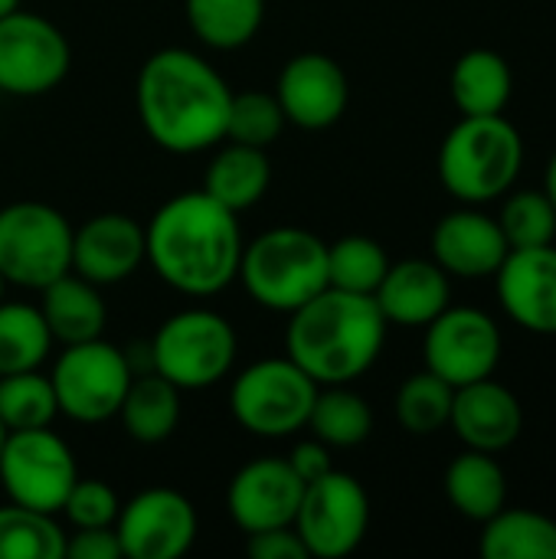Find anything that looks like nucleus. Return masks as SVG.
Returning a JSON list of instances; mask_svg holds the SVG:
<instances>
[{"mask_svg":"<svg viewBox=\"0 0 556 559\" xmlns=\"http://www.w3.org/2000/svg\"><path fill=\"white\" fill-rule=\"evenodd\" d=\"M147 265L180 295L210 298L239 275L242 229L233 210L203 190L177 193L161 203L144 226Z\"/></svg>","mask_w":556,"mask_h":559,"instance_id":"f257e3e1","label":"nucleus"},{"mask_svg":"<svg viewBox=\"0 0 556 559\" xmlns=\"http://www.w3.org/2000/svg\"><path fill=\"white\" fill-rule=\"evenodd\" d=\"M233 88L203 56L167 46L144 59L134 105L147 138L170 154H200L226 138Z\"/></svg>","mask_w":556,"mask_h":559,"instance_id":"f03ea898","label":"nucleus"},{"mask_svg":"<svg viewBox=\"0 0 556 559\" xmlns=\"http://www.w3.org/2000/svg\"><path fill=\"white\" fill-rule=\"evenodd\" d=\"M285 357H292L318 386L360 380L387 344V318L374 295L324 288L288 314Z\"/></svg>","mask_w":556,"mask_h":559,"instance_id":"7ed1b4c3","label":"nucleus"},{"mask_svg":"<svg viewBox=\"0 0 556 559\" xmlns=\"http://www.w3.org/2000/svg\"><path fill=\"white\" fill-rule=\"evenodd\" d=\"M521 167L524 138L505 115H462L436 157L442 187L465 206L511 193Z\"/></svg>","mask_w":556,"mask_h":559,"instance_id":"20e7f679","label":"nucleus"},{"mask_svg":"<svg viewBox=\"0 0 556 559\" xmlns=\"http://www.w3.org/2000/svg\"><path fill=\"white\" fill-rule=\"evenodd\" d=\"M246 295L269 311L292 314L328 288V242L301 226H275L242 246Z\"/></svg>","mask_w":556,"mask_h":559,"instance_id":"39448f33","label":"nucleus"},{"mask_svg":"<svg viewBox=\"0 0 556 559\" xmlns=\"http://www.w3.org/2000/svg\"><path fill=\"white\" fill-rule=\"evenodd\" d=\"M318 383L292 360H256L229 386L233 419L259 439H288L308 426Z\"/></svg>","mask_w":556,"mask_h":559,"instance_id":"423d86ee","label":"nucleus"},{"mask_svg":"<svg viewBox=\"0 0 556 559\" xmlns=\"http://www.w3.org/2000/svg\"><path fill=\"white\" fill-rule=\"evenodd\" d=\"M236 331L210 308H187L170 314L151 337L154 373L170 380L180 393L220 383L236 364Z\"/></svg>","mask_w":556,"mask_h":559,"instance_id":"0eeeda50","label":"nucleus"},{"mask_svg":"<svg viewBox=\"0 0 556 559\" xmlns=\"http://www.w3.org/2000/svg\"><path fill=\"white\" fill-rule=\"evenodd\" d=\"M72 272V226L39 200L7 203L0 210V275L7 285L43 292Z\"/></svg>","mask_w":556,"mask_h":559,"instance_id":"6e6552de","label":"nucleus"},{"mask_svg":"<svg viewBox=\"0 0 556 559\" xmlns=\"http://www.w3.org/2000/svg\"><path fill=\"white\" fill-rule=\"evenodd\" d=\"M49 380L56 390L59 413L75 423L95 426V423H108L118 416V406L134 373L121 347L95 337V341L62 347Z\"/></svg>","mask_w":556,"mask_h":559,"instance_id":"1a4fd4ad","label":"nucleus"},{"mask_svg":"<svg viewBox=\"0 0 556 559\" xmlns=\"http://www.w3.org/2000/svg\"><path fill=\"white\" fill-rule=\"evenodd\" d=\"M75 478V455L49 426L7 432L0 452V485L13 504L59 514Z\"/></svg>","mask_w":556,"mask_h":559,"instance_id":"9d476101","label":"nucleus"},{"mask_svg":"<svg viewBox=\"0 0 556 559\" xmlns=\"http://www.w3.org/2000/svg\"><path fill=\"white\" fill-rule=\"evenodd\" d=\"M370 527V498L364 485L331 468L328 475L305 485L295 531L308 547V557L318 559H344L351 557Z\"/></svg>","mask_w":556,"mask_h":559,"instance_id":"9b49d317","label":"nucleus"},{"mask_svg":"<svg viewBox=\"0 0 556 559\" xmlns=\"http://www.w3.org/2000/svg\"><path fill=\"white\" fill-rule=\"evenodd\" d=\"M72 62L66 33L33 13L13 10L0 16V88L16 98H33L52 92Z\"/></svg>","mask_w":556,"mask_h":559,"instance_id":"f8f14e48","label":"nucleus"},{"mask_svg":"<svg viewBox=\"0 0 556 559\" xmlns=\"http://www.w3.org/2000/svg\"><path fill=\"white\" fill-rule=\"evenodd\" d=\"M501 331L492 314L478 308H446L426 324L423 357L426 370L452 386H465L495 377L501 364Z\"/></svg>","mask_w":556,"mask_h":559,"instance_id":"ddd939ff","label":"nucleus"},{"mask_svg":"<svg viewBox=\"0 0 556 559\" xmlns=\"http://www.w3.org/2000/svg\"><path fill=\"white\" fill-rule=\"evenodd\" d=\"M115 531L128 559H177L193 547L200 521L187 495L174 488H147L121 504Z\"/></svg>","mask_w":556,"mask_h":559,"instance_id":"4468645a","label":"nucleus"},{"mask_svg":"<svg viewBox=\"0 0 556 559\" xmlns=\"http://www.w3.org/2000/svg\"><path fill=\"white\" fill-rule=\"evenodd\" d=\"M275 98L285 111V121L305 131H324L344 118L351 82L341 62H334L331 56L298 52L282 66Z\"/></svg>","mask_w":556,"mask_h":559,"instance_id":"2eb2a0df","label":"nucleus"},{"mask_svg":"<svg viewBox=\"0 0 556 559\" xmlns=\"http://www.w3.org/2000/svg\"><path fill=\"white\" fill-rule=\"evenodd\" d=\"M305 481L292 472L288 459H256L242 465L226 488V514L242 534L295 524Z\"/></svg>","mask_w":556,"mask_h":559,"instance_id":"dca6fc26","label":"nucleus"},{"mask_svg":"<svg viewBox=\"0 0 556 559\" xmlns=\"http://www.w3.org/2000/svg\"><path fill=\"white\" fill-rule=\"evenodd\" d=\"M505 314L528 334L556 337V246L511 249L495 272Z\"/></svg>","mask_w":556,"mask_h":559,"instance_id":"f3484780","label":"nucleus"},{"mask_svg":"<svg viewBox=\"0 0 556 559\" xmlns=\"http://www.w3.org/2000/svg\"><path fill=\"white\" fill-rule=\"evenodd\" d=\"M511 252L498 219L475 206L446 213L433 229V262L452 278L478 282L495 278L505 255Z\"/></svg>","mask_w":556,"mask_h":559,"instance_id":"a211bd4d","label":"nucleus"},{"mask_svg":"<svg viewBox=\"0 0 556 559\" xmlns=\"http://www.w3.org/2000/svg\"><path fill=\"white\" fill-rule=\"evenodd\" d=\"M147 259L144 226L125 213H98L72 229V272L92 285H118Z\"/></svg>","mask_w":556,"mask_h":559,"instance_id":"6ab92c4d","label":"nucleus"},{"mask_svg":"<svg viewBox=\"0 0 556 559\" xmlns=\"http://www.w3.org/2000/svg\"><path fill=\"white\" fill-rule=\"evenodd\" d=\"M449 429L475 452H505L524 432L521 400L498 380L485 377L465 386H456Z\"/></svg>","mask_w":556,"mask_h":559,"instance_id":"aec40b11","label":"nucleus"},{"mask_svg":"<svg viewBox=\"0 0 556 559\" xmlns=\"http://www.w3.org/2000/svg\"><path fill=\"white\" fill-rule=\"evenodd\" d=\"M452 285L449 275L433 259H403L390 262L383 282L374 292L377 308L387 324L400 328H426L449 308Z\"/></svg>","mask_w":556,"mask_h":559,"instance_id":"412c9836","label":"nucleus"},{"mask_svg":"<svg viewBox=\"0 0 556 559\" xmlns=\"http://www.w3.org/2000/svg\"><path fill=\"white\" fill-rule=\"evenodd\" d=\"M39 295H43L39 311L56 344L69 347L102 337L108 308L105 298L98 295V285H92L75 272H66L62 278L49 282Z\"/></svg>","mask_w":556,"mask_h":559,"instance_id":"4be33fe9","label":"nucleus"},{"mask_svg":"<svg viewBox=\"0 0 556 559\" xmlns=\"http://www.w3.org/2000/svg\"><path fill=\"white\" fill-rule=\"evenodd\" d=\"M269 183H272L269 154L262 147L229 141L226 147L213 154L200 190L239 216L242 210L256 206L269 193Z\"/></svg>","mask_w":556,"mask_h":559,"instance_id":"5701e85b","label":"nucleus"},{"mask_svg":"<svg viewBox=\"0 0 556 559\" xmlns=\"http://www.w3.org/2000/svg\"><path fill=\"white\" fill-rule=\"evenodd\" d=\"M452 102L462 115H505L514 95V72L495 49H469L449 75Z\"/></svg>","mask_w":556,"mask_h":559,"instance_id":"b1692460","label":"nucleus"},{"mask_svg":"<svg viewBox=\"0 0 556 559\" xmlns=\"http://www.w3.org/2000/svg\"><path fill=\"white\" fill-rule=\"evenodd\" d=\"M446 498L462 518L485 524L508 504V475L492 452L465 449L446 468Z\"/></svg>","mask_w":556,"mask_h":559,"instance_id":"393cba45","label":"nucleus"},{"mask_svg":"<svg viewBox=\"0 0 556 559\" xmlns=\"http://www.w3.org/2000/svg\"><path fill=\"white\" fill-rule=\"evenodd\" d=\"M118 419L128 439L141 445L167 442L180 426V390L161 373L134 377L118 406Z\"/></svg>","mask_w":556,"mask_h":559,"instance_id":"a878e982","label":"nucleus"},{"mask_svg":"<svg viewBox=\"0 0 556 559\" xmlns=\"http://www.w3.org/2000/svg\"><path fill=\"white\" fill-rule=\"evenodd\" d=\"M478 554L485 559H556V521L505 504L482 524Z\"/></svg>","mask_w":556,"mask_h":559,"instance_id":"bb28decb","label":"nucleus"},{"mask_svg":"<svg viewBox=\"0 0 556 559\" xmlns=\"http://www.w3.org/2000/svg\"><path fill=\"white\" fill-rule=\"evenodd\" d=\"M305 429H311V436L328 449H354L370 439L374 409L360 393L351 390V383L318 386Z\"/></svg>","mask_w":556,"mask_h":559,"instance_id":"cd10ccee","label":"nucleus"},{"mask_svg":"<svg viewBox=\"0 0 556 559\" xmlns=\"http://www.w3.org/2000/svg\"><path fill=\"white\" fill-rule=\"evenodd\" d=\"M193 36L220 52L252 43L265 20V0H184Z\"/></svg>","mask_w":556,"mask_h":559,"instance_id":"c85d7f7f","label":"nucleus"},{"mask_svg":"<svg viewBox=\"0 0 556 559\" xmlns=\"http://www.w3.org/2000/svg\"><path fill=\"white\" fill-rule=\"evenodd\" d=\"M43 311L23 301H0V377L39 370L52 350Z\"/></svg>","mask_w":556,"mask_h":559,"instance_id":"c756f323","label":"nucleus"},{"mask_svg":"<svg viewBox=\"0 0 556 559\" xmlns=\"http://www.w3.org/2000/svg\"><path fill=\"white\" fill-rule=\"evenodd\" d=\"M66 531L56 514L33 511L23 504L0 508V559H62Z\"/></svg>","mask_w":556,"mask_h":559,"instance_id":"7c9ffc66","label":"nucleus"},{"mask_svg":"<svg viewBox=\"0 0 556 559\" xmlns=\"http://www.w3.org/2000/svg\"><path fill=\"white\" fill-rule=\"evenodd\" d=\"M452 396V383H446L433 370H419L406 377L397 390V419L410 436H436L449 426Z\"/></svg>","mask_w":556,"mask_h":559,"instance_id":"2f4dec72","label":"nucleus"},{"mask_svg":"<svg viewBox=\"0 0 556 559\" xmlns=\"http://www.w3.org/2000/svg\"><path fill=\"white\" fill-rule=\"evenodd\" d=\"M59 416L52 380L39 370L7 373L0 377V423L7 432L20 429H46Z\"/></svg>","mask_w":556,"mask_h":559,"instance_id":"473e14b6","label":"nucleus"},{"mask_svg":"<svg viewBox=\"0 0 556 559\" xmlns=\"http://www.w3.org/2000/svg\"><path fill=\"white\" fill-rule=\"evenodd\" d=\"M390 269L387 249L370 236H344L328 242V285L354 295H374Z\"/></svg>","mask_w":556,"mask_h":559,"instance_id":"72a5a7b5","label":"nucleus"},{"mask_svg":"<svg viewBox=\"0 0 556 559\" xmlns=\"http://www.w3.org/2000/svg\"><path fill=\"white\" fill-rule=\"evenodd\" d=\"M285 111L275 98V92H233L229 102V118H226V138L236 144L262 147L269 151L282 131H285Z\"/></svg>","mask_w":556,"mask_h":559,"instance_id":"f704fd0d","label":"nucleus"},{"mask_svg":"<svg viewBox=\"0 0 556 559\" xmlns=\"http://www.w3.org/2000/svg\"><path fill=\"white\" fill-rule=\"evenodd\" d=\"M498 226L511 249L551 246L556 239V210L544 190H518L505 200Z\"/></svg>","mask_w":556,"mask_h":559,"instance_id":"c9c22d12","label":"nucleus"},{"mask_svg":"<svg viewBox=\"0 0 556 559\" xmlns=\"http://www.w3.org/2000/svg\"><path fill=\"white\" fill-rule=\"evenodd\" d=\"M118 511V495L98 478H75L62 501V514L72 527H111Z\"/></svg>","mask_w":556,"mask_h":559,"instance_id":"e433bc0d","label":"nucleus"},{"mask_svg":"<svg viewBox=\"0 0 556 559\" xmlns=\"http://www.w3.org/2000/svg\"><path fill=\"white\" fill-rule=\"evenodd\" d=\"M121 540L115 524L111 527H72L66 534L62 559H121Z\"/></svg>","mask_w":556,"mask_h":559,"instance_id":"4c0bfd02","label":"nucleus"},{"mask_svg":"<svg viewBox=\"0 0 556 559\" xmlns=\"http://www.w3.org/2000/svg\"><path fill=\"white\" fill-rule=\"evenodd\" d=\"M249 537V557L252 559H308V547L298 537L295 524L285 527H269Z\"/></svg>","mask_w":556,"mask_h":559,"instance_id":"58836bf2","label":"nucleus"},{"mask_svg":"<svg viewBox=\"0 0 556 559\" xmlns=\"http://www.w3.org/2000/svg\"><path fill=\"white\" fill-rule=\"evenodd\" d=\"M288 465H292V472L308 485V481H315V478H321V475H328L334 465H331V449L324 445V442H318V439H308V442H298L295 449H292V455H288Z\"/></svg>","mask_w":556,"mask_h":559,"instance_id":"ea45409f","label":"nucleus"},{"mask_svg":"<svg viewBox=\"0 0 556 559\" xmlns=\"http://www.w3.org/2000/svg\"><path fill=\"white\" fill-rule=\"evenodd\" d=\"M544 193L551 197V203H554V210H556V151H554V157H551V164H547V177H544Z\"/></svg>","mask_w":556,"mask_h":559,"instance_id":"a19ab883","label":"nucleus"},{"mask_svg":"<svg viewBox=\"0 0 556 559\" xmlns=\"http://www.w3.org/2000/svg\"><path fill=\"white\" fill-rule=\"evenodd\" d=\"M13 10H20V0H0V16H7Z\"/></svg>","mask_w":556,"mask_h":559,"instance_id":"79ce46f5","label":"nucleus"},{"mask_svg":"<svg viewBox=\"0 0 556 559\" xmlns=\"http://www.w3.org/2000/svg\"><path fill=\"white\" fill-rule=\"evenodd\" d=\"M3 442H7V426L0 423V452H3Z\"/></svg>","mask_w":556,"mask_h":559,"instance_id":"37998d69","label":"nucleus"},{"mask_svg":"<svg viewBox=\"0 0 556 559\" xmlns=\"http://www.w3.org/2000/svg\"><path fill=\"white\" fill-rule=\"evenodd\" d=\"M3 288H7V282H3V275H0V301H3Z\"/></svg>","mask_w":556,"mask_h":559,"instance_id":"c03bdc74","label":"nucleus"}]
</instances>
